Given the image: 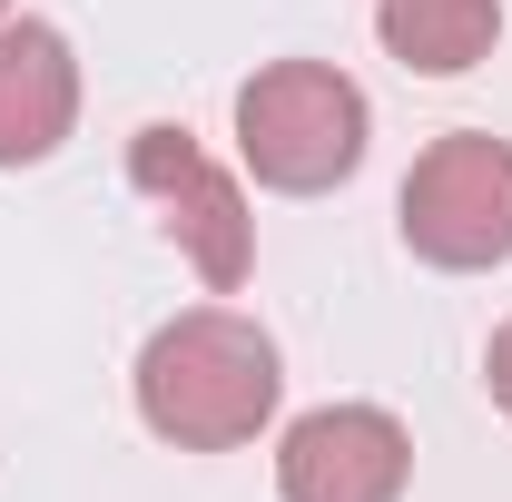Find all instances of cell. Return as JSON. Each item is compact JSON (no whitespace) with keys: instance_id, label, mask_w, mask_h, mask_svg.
Here are the masks:
<instances>
[{"instance_id":"obj_7","label":"cell","mask_w":512,"mask_h":502,"mask_svg":"<svg viewBox=\"0 0 512 502\" xmlns=\"http://www.w3.org/2000/svg\"><path fill=\"white\" fill-rule=\"evenodd\" d=\"M375 30L384 50L424 79H463V69L493 60L503 40V0H375Z\"/></svg>"},{"instance_id":"obj_5","label":"cell","mask_w":512,"mask_h":502,"mask_svg":"<svg viewBox=\"0 0 512 502\" xmlns=\"http://www.w3.org/2000/svg\"><path fill=\"white\" fill-rule=\"evenodd\" d=\"M414 434L384 404H316L276 443V493L286 502H404Z\"/></svg>"},{"instance_id":"obj_3","label":"cell","mask_w":512,"mask_h":502,"mask_svg":"<svg viewBox=\"0 0 512 502\" xmlns=\"http://www.w3.org/2000/svg\"><path fill=\"white\" fill-rule=\"evenodd\" d=\"M404 247L444 276H483L512 256V138L493 128H453L414 158V178L394 197Z\"/></svg>"},{"instance_id":"obj_1","label":"cell","mask_w":512,"mask_h":502,"mask_svg":"<svg viewBox=\"0 0 512 502\" xmlns=\"http://www.w3.org/2000/svg\"><path fill=\"white\" fill-rule=\"evenodd\" d=\"M276 345L237 306H188L138 345V424L178 453H237L276 414Z\"/></svg>"},{"instance_id":"obj_6","label":"cell","mask_w":512,"mask_h":502,"mask_svg":"<svg viewBox=\"0 0 512 502\" xmlns=\"http://www.w3.org/2000/svg\"><path fill=\"white\" fill-rule=\"evenodd\" d=\"M79 128V60L50 20H0V168H40Z\"/></svg>"},{"instance_id":"obj_2","label":"cell","mask_w":512,"mask_h":502,"mask_svg":"<svg viewBox=\"0 0 512 502\" xmlns=\"http://www.w3.org/2000/svg\"><path fill=\"white\" fill-rule=\"evenodd\" d=\"M365 138H375L365 89L325 60H266L237 89V148H247L256 188H276V197L345 188L365 168Z\"/></svg>"},{"instance_id":"obj_4","label":"cell","mask_w":512,"mask_h":502,"mask_svg":"<svg viewBox=\"0 0 512 502\" xmlns=\"http://www.w3.org/2000/svg\"><path fill=\"white\" fill-rule=\"evenodd\" d=\"M128 178H138V197L158 207V227L178 237V256H188L197 276H207V296H237L256 266V217H247V188L197 148L188 128L148 119L138 138H128Z\"/></svg>"},{"instance_id":"obj_8","label":"cell","mask_w":512,"mask_h":502,"mask_svg":"<svg viewBox=\"0 0 512 502\" xmlns=\"http://www.w3.org/2000/svg\"><path fill=\"white\" fill-rule=\"evenodd\" d=\"M483 384H493V404L512 414V315L493 325V345H483Z\"/></svg>"},{"instance_id":"obj_9","label":"cell","mask_w":512,"mask_h":502,"mask_svg":"<svg viewBox=\"0 0 512 502\" xmlns=\"http://www.w3.org/2000/svg\"><path fill=\"white\" fill-rule=\"evenodd\" d=\"M0 20H10V0H0Z\"/></svg>"}]
</instances>
